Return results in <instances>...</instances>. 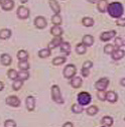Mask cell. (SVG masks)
I'll list each match as a JSON object with an SVG mask.
<instances>
[{"label": "cell", "mask_w": 125, "mask_h": 127, "mask_svg": "<svg viewBox=\"0 0 125 127\" xmlns=\"http://www.w3.org/2000/svg\"><path fill=\"white\" fill-rule=\"evenodd\" d=\"M34 25L39 29H43L48 25V21H46V19L43 16H37L34 18Z\"/></svg>", "instance_id": "9"}, {"label": "cell", "mask_w": 125, "mask_h": 127, "mask_svg": "<svg viewBox=\"0 0 125 127\" xmlns=\"http://www.w3.org/2000/svg\"><path fill=\"white\" fill-rule=\"evenodd\" d=\"M108 85H109L108 78H101L100 80H98L95 83V88L97 89V91H105Z\"/></svg>", "instance_id": "6"}, {"label": "cell", "mask_w": 125, "mask_h": 127, "mask_svg": "<svg viewBox=\"0 0 125 127\" xmlns=\"http://www.w3.org/2000/svg\"><path fill=\"white\" fill-rule=\"evenodd\" d=\"M114 51H115V47H114V45L111 44V43H108V44H106V45L104 46V53L107 54V55H111Z\"/></svg>", "instance_id": "33"}, {"label": "cell", "mask_w": 125, "mask_h": 127, "mask_svg": "<svg viewBox=\"0 0 125 127\" xmlns=\"http://www.w3.org/2000/svg\"><path fill=\"white\" fill-rule=\"evenodd\" d=\"M72 112H74L75 114H80L83 112V106H81L80 104H73L72 106Z\"/></svg>", "instance_id": "32"}, {"label": "cell", "mask_w": 125, "mask_h": 127, "mask_svg": "<svg viewBox=\"0 0 125 127\" xmlns=\"http://www.w3.org/2000/svg\"><path fill=\"white\" fill-rule=\"evenodd\" d=\"M60 46H61V52L62 53H64L66 56L70 55V53H71V44L69 42H64L62 41Z\"/></svg>", "instance_id": "20"}, {"label": "cell", "mask_w": 125, "mask_h": 127, "mask_svg": "<svg viewBox=\"0 0 125 127\" xmlns=\"http://www.w3.org/2000/svg\"><path fill=\"white\" fill-rule=\"evenodd\" d=\"M18 68L20 69V71H27L29 69V63L27 61H19Z\"/></svg>", "instance_id": "31"}, {"label": "cell", "mask_w": 125, "mask_h": 127, "mask_svg": "<svg viewBox=\"0 0 125 127\" xmlns=\"http://www.w3.org/2000/svg\"><path fill=\"white\" fill-rule=\"evenodd\" d=\"M17 59L19 61H27V59H28V53L26 51H23V50L19 51L17 53Z\"/></svg>", "instance_id": "30"}, {"label": "cell", "mask_w": 125, "mask_h": 127, "mask_svg": "<svg viewBox=\"0 0 125 127\" xmlns=\"http://www.w3.org/2000/svg\"><path fill=\"white\" fill-rule=\"evenodd\" d=\"M51 56V50L49 47H45V49H42L38 52V57L41 59H45V58H49Z\"/></svg>", "instance_id": "25"}, {"label": "cell", "mask_w": 125, "mask_h": 127, "mask_svg": "<svg viewBox=\"0 0 125 127\" xmlns=\"http://www.w3.org/2000/svg\"><path fill=\"white\" fill-rule=\"evenodd\" d=\"M124 120H125V118H124Z\"/></svg>", "instance_id": "48"}, {"label": "cell", "mask_w": 125, "mask_h": 127, "mask_svg": "<svg viewBox=\"0 0 125 127\" xmlns=\"http://www.w3.org/2000/svg\"><path fill=\"white\" fill-rule=\"evenodd\" d=\"M29 78V73L27 71H20L18 72V79L21 81H25Z\"/></svg>", "instance_id": "35"}, {"label": "cell", "mask_w": 125, "mask_h": 127, "mask_svg": "<svg viewBox=\"0 0 125 127\" xmlns=\"http://www.w3.org/2000/svg\"><path fill=\"white\" fill-rule=\"evenodd\" d=\"M82 23L86 27H91V26L94 25V19L91 18V17H84L82 19Z\"/></svg>", "instance_id": "29"}, {"label": "cell", "mask_w": 125, "mask_h": 127, "mask_svg": "<svg viewBox=\"0 0 125 127\" xmlns=\"http://www.w3.org/2000/svg\"><path fill=\"white\" fill-rule=\"evenodd\" d=\"M86 112H87L88 115L94 116V115H96V114L98 113V107H97V106H94V105L89 106V107L87 108V110H86Z\"/></svg>", "instance_id": "26"}, {"label": "cell", "mask_w": 125, "mask_h": 127, "mask_svg": "<svg viewBox=\"0 0 125 127\" xmlns=\"http://www.w3.org/2000/svg\"><path fill=\"white\" fill-rule=\"evenodd\" d=\"M25 105H26V109L29 112L33 111L35 108V98L33 96H28L25 100Z\"/></svg>", "instance_id": "11"}, {"label": "cell", "mask_w": 125, "mask_h": 127, "mask_svg": "<svg viewBox=\"0 0 125 127\" xmlns=\"http://www.w3.org/2000/svg\"><path fill=\"white\" fill-rule=\"evenodd\" d=\"M62 73H64V77L66 79H70V80H71L72 78L75 77V75L77 73V68H76L75 65H72V64H70V65H68V66L65 67L64 72H62Z\"/></svg>", "instance_id": "4"}, {"label": "cell", "mask_w": 125, "mask_h": 127, "mask_svg": "<svg viewBox=\"0 0 125 127\" xmlns=\"http://www.w3.org/2000/svg\"><path fill=\"white\" fill-rule=\"evenodd\" d=\"M118 99V96L117 94L114 92V91H109L106 93V100L110 103H115Z\"/></svg>", "instance_id": "16"}, {"label": "cell", "mask_w": 125, "mask_h": 127, "mask_svg": "<svg viewBox=\"0 0 125 127\" xmlns=\"http://www.w3.org/2000/svg\"><path fill=\"white\" fill-rule=\"evenodd\" d=\"M62 29L61 28L60 25H54L52 28H51V33L55 36V37H58V36H61L62 34Z\"/></svg>", "instance_id": "18"}, {"label": "cell", "mask_w": 125, "mask_h": 127, "mask_svg": "<svg viewBox=\"0 0 125 127\" xmlns=\"http://www.w3.org/2000/svg\"><path fill=\"white\" fill-rule=\"evenodd\" d=\"M19 1H20L21 3H26V2L28 1V0H19Z\"/></svg>", "instance_id": "47"}, {"label": "cell", "mask_w": 125, "mask_h": 127, "mask_svg": "<svg viewBox=\"0 0 125 127\" xmlns=\"http://www.w3.org/2000/svg\"><path fill=\"white\" fill-rule=\"evenodd\" d=\"M22 86H23V81L19 80V79H16V80H14V81H13L12 89L15 90V91H18Z\"/></svg>", "instance_id": "28"}, {"label": "cell", "mask_w": 125, "mask_h": 127, "mask_svg": "<svg viewBox=\"0 0 125 127\" xmlns=\"http://www.w3.org/2000/svg\"><path fill=\"white\" fill-rule=\"evenodd\" d=\"M77 100H78V104H80L81 106H86V105H89L91 103L92 96L88 92H81L79 95H78Z\"/></svg>", "instance_id": "2"}, {"label": "cell", "mask_w": 125, "mask_h": 127, "mask_svg": "<svg viewBox=\"0 0 125 127\" xmlns=\"http://www.w3.org/2000/svg\"><path fill=\"white\" fill-rule=\"evenodd\" d=\"M4 127H16V123H15L14 120L8 119L4 122Z\"/></svg>", "instance_id": "37"}, {"label": "cell", "mask_w": 125, "mask_h": 127, "mask_svg": "<svg viewBox=\"0 0 125 127\" xmlns=\"http://www.w3.org/2000/svg\"><path fill=\"white\" fill-rule=\"evenodd\" d=\"M97 8L102 13L106 12L107 11V8H108V1H107V0H98V2H97Z\"/></svg>", "instance_id": "14"}, {"label": "cell", "mask_w": 125, "mask_h": 127, "mask_svg": "<svg viewBox=\"0 0 125 127\" xmlns=\"http://www.w3.org/2000/svg\"><path fill=\"white\" fill-rule=\"evenodd\" d=\"M16 14H17V16L18 18L20 19H26L29 17V14H30V11L27 7L25 6H19L17 8V11H16Z\"/></svg>", "instance_id": "5"}, {"label": "cell", "mask_w": 125, "mask_h": 127, "mask_svg": "<svg viewBox=\"0 0 125 127\" xmlns=\"http://www.w3.org/2000/svg\"><path fill=\"white\" fill-rule=\"evenodd\" d=\"M52 98L58 104H64V99L62 97V93L58 85H54L52 87Z\"/></svg>", "instance_id": "3"}, {"label": "cell", "mask_w": 125, "mask_h": 127, "mask_svg": "<svg viewBox=\"0 0 125 127\" xmlns=\"http://www.w3.org/2000/svg\"><path fill=\"white\" fill-rule=\"evenodd\" d=\"M82 75H83V77H88L89 76V70L82 69Z\"/></svg>", "instance_id": "42"}, {"label": "cell", "mask_w": 125, "mask_h": 127, "mask_svg": "<svg viewBox=\"0 0 125 127\" xmlns=\"http://www.w3.org/2000/svg\"><path fill=\"white\" fill-rule=\"evenodd\" d=\"M3 89H4V84L1 81H0V91H2Z\"/></svg>", "instance_id": "45"}, {"label": "cell", "mask_w": 125, "mask_h": 127, "mask_svg": "<svg viewBox=\"0 0 125 127\" xmlns=\"http://www.w3.org/2000/svg\"><path fill=\"white\" fill-rule=\"evenodd\" d=\"M82 43L85 44L86 46H91L94 43V37L92 35H90V34H86V35L83 36Z\"/></svg>", "instance_id": "21"}, {"label": "cell", "mask_w": 125, "mask_h": 127, "mask_svg": "<svg viewBox=\"0 0 125 127\" xmlns=\"http://www.w3.org/2000/svg\"><path fill=\"white\" fill-rule=\"evenodd\" d=\"M82 84H83V81L80 77H74L71 79V86L75 89L80 88L82 86Z\"/></svg>", "instance_id": "17"}, {"label": "cell", "mask_w": 125, "mask_h": 127, "mask_svg": "<svg viewBox=\"0 0 125 127\" xmlns=\"http://www.w3.org/2000/svg\"><path fill=\"white\" fill-rule=\"evenodd\" d=\"M7 76L10 80H16V79H18V72H16L14 69H10L7 72Z\"/></svg>", "instance_id": "27"}, {"label": "cell", "mask_w": 125, "mask_h": 127, "mask_svg": "<svg viewBox=\"0 0 125 127\" xmlns=\"http://www.w3.org/2000/svg\"><path fill=\"white\" fill-rule=\"evenodd\" d=\"M102 127H104V126H102Z\"/></svg>", "instance_id": "49"}, {"label": "cell", "mask_w": 125, "mask_h": 127, "mask_svg": "<svg viewBox=\"0 0 125 127\" xmlns=\"http://www.w3.org/2000/svg\"><path fill=\"white\" fill-rule=\"evenodd\" d=\"M62 127H74V125L72 122H66L64 125H62Z\"/></svg>", "instance_id": "43"}, {"label": "cell", "mask_w": 125, "mask_h": 127, "mask_svg": "<svg viewBox=\"0 0 125 127\" xmlns=\"http://www.w3.org/2000/svg\"><path fill=\"white\" fill-rule=\"evenodd\" d=\"M11 36V30L8 28H3L0 30V39H8Z\"/></svg>", "instance_id": "22"}, {"label": "cell", "mask_w": 125, "mask_h": 127, "mask_svg": "<svg viewBox=\"0 0 125 127\" xmlns=\"http://www.w3.org/2000/svg\"><path fill=\"white\" fill-rule=\"evenodd\" d=\"M120 84H121L123 87H125V78L121 79V80H120Z\"/></svg>", "instance_id": "44"}, {"label": "cell", "mask_w": 125, "mask_h": 127, "mask_svg": "<svg viewBox=\"0 0 125 127\" xmlns=\"http://www.w3.org/2000/svg\"><path fill=\"white\" fill-rule=\"evenodd\" d=\"M97 96H98V99L101 100V101H105L106 100V93H105V91H98L97 92Z\"/></svg>", "instance_id": "38"}, {"label": "cell", "mask_w": 125, "mask_h": 127, "mask_svg": "<svg viewBox=\"0 0 125 127\" xmlns=\"http://www.w3.org/2000/svg\"><path fill=\"white\" fill-rule=\"evenodd\" d=\"M66 62V58L65 57H57L53 60V64L55 66H60L62 64H64Z\"/></svg>", "instance_id": "34"}, {"label": "cell", "mask_w": 125, "mask_h": 127, "mask_svg": "<svg viewBox=\"0 0 125 127\" xmlns=\"http://www.w3.org/2000/svg\"><path fill=\"white\" fill-rule=\"evenodd\" d=\"M93 67V63L91 62V61H86L84 64H83V68L82 69H87V70H89L90 68H92Z\"/></svg>", "instance_id": "40"}, {"label": "cell", "mask_w": 125, "mask_h": 127, "mask_svg": "<svg viewBox=\"0 0 125 127\" xmlns=\"http://www.w3.org/2000/svg\"><path fill=\"white\" fill-rule=\"evenodd\" d=\"M52 22L54 23V25H61L62 24V17L60 14H55L52 17Z\"/></svg>", "instance_id": "36"}, {"label": "cell", "mask_w": 125, "mask_h": 127, "mask_svg": "<svg viewBox=\"0 0 125 127\" xmlns=\"http://www.w3.org/2000/svg\"><path fill=\"white\" fill-rule=\"evenodd\" d=\"M116 24L118 26H125V18H118L116 21Z\"/></svg>", "instance_id": "41"}, {"label": "cell", "mask_w": 125, "mask_h": 127, "mask_svg": "<svg viewBox=\"0 0 125 127\" xmlns=\"http://www.w3.org/2000/svg\"><path fill=\"white\" fill-rule=\"evenodd\" d=\"M11 57L7 54H3L1 55V57H0V63L2 64L3 66H9L11 64Z\"/></svg>", "instance_id": "19"}, {"label": "cell", "mask_w": 125, "mask_h": 127, "mask_svg": "<svg viewBox=\"0 0 125 127\" xmlns=\"http://www.w3.org/2000/svg\"><path fill=\"white\" fill-rule=\"evenodd\" d=\"M124 56H125V52H124L123 50H121V49H116V50L111 54L112 59L115 60V61L121 60L122 58H124Z\"/></svg>", "instance_id": "13"}, {"label": "cell", "mask_w": 125, "mask_h": 127, "mask_svg": "<svg viewBox=\"0 0 125 127\" xmlns=\"http://www.w3.org/2000/svg\"><path fill=\"white\" fill-rule=\"evenodd\" d=\"M5 101H6V104L11 107H18L20 105V100L16 96H8Z\"/></svg>", "instance_id": "10"}, {"label": "cell", "mask_w": 125, "mask_h": 127, "mask_svg": "<svg viewBox=\"0 0 125 127\" xmlns=\"http://www.w3.org/2000/svg\"><path fill=\"white\" fill-rule=\"evenodd\" d=\"M101 123L104 125V126H107V127H110L113 125V118L110 117V116H104L101 120Z\"/></svg>", "instance_id": "23"}, {"label": "cell", "mask_w": 125, "mask_h": 127, "mask_svg": "<svg viewBox=\"0 0 125 127\" xmlns=\"http://www.w3.org/2000/svg\"><path fill=\"white\" fill-rule=\"evenodd\" d=\"M62 38L61 37V36H58V37H55L50 43H49V45H48V47L50 50H54V49H56L57 46H60L61 44H62Z\"/></svg>", "instance_id": "12"}, {"label": "cell", "mask_w": 125, "mask_h": 127, "mask_svg": "<svg viewBox=\"0 0 125 127\" xmlns=\"http://www.w3.org/2000/svg\"><path fill=\"white\" fill-rule=\"evenodd\" d=\"M49 4H50L52 10L55 12V14H60V12H61V6L58 3L57 0H49Z\"/></svg>", "instance_id": "15"}, {"label": "cell", "mask_w": 125, "mask_h": 127, "mask_svg": "<svg viewBox=\"0 0 125 127\" xmlns=\"http://www.w3.org/2000/svg\"><path fill=\"white\" fill-rule=\"evenodd\" d=\"M87 52V46L83 43H78L76 46V53L79 55H84Z\"/></svg>", "instance_id": "24"}, {"label": "cell", "mask_w": 125, "mask_h": 127, "mask_svg": "<svg viewBox=\"0 0 125 127\" xmlns=\"http://www.w3.org/2000/svg\"><path fill=\"white\" fill-rule=\"evenodd\" d=\"M107 11L111 17L118 19V18H121V16L123 15L124 8L120 2H112L110 4H108Z\"/></svg>", "instance_id": "1"}, {"label": "cell", "mask_w": 125, "mask_h": 127, "mask_svg": "<svg viewBox=\"0 0 125 127\" xmlns=\"http://www.w3.org/2000/svg\"><path fill=\"white\" fill-rule=\"evenodd\" d=\"M116 35V31L115 30H109V31H104L100 35V39L102 41H108L112 39Z\"/></svg>", "instance_id": "8"}, {"label": "cell", "mask_w": 125, "mask_h": 127, "mask_svg": "<svg viewBox=\"0 0 125 127\" xmlns=\"http://www.w3.org/2000/svg\"><path fill=\"white\" fill-rule=\"evenodd\" d=\"M0 6L5 11H10L14 7V1L13 0H0Z\"/></svg>", "instance_id": "7"}, {"label": "cell", "mask_w": 125, "mask_h": 127, "mask_svg": "<svg viewBox=\"0 0 125 127\" xmlns=\"http://www.w3.org/2000/svg\"><path fill=\"white\" fill-rule=\"evenodd\" d=\"M114 45L117 47V49H120V47L123 45V40H122V38L116 37V38H115V41H114Z\"/></svg>", "instance_id": "39"}, {"label": "cell", "mask_w": 125, "mask_h": 127, "mask_svg": "<svg viewBox=\"0 0 125 127\" xmlns=\"http://www.w3.org/2000/svg\"><path fill=\"white\" fill-rule=\"evenodd\" d=\"M87 1L90 3H96V2H98V0H87Z\"/></svg>", "instance_id": "46"}]
</instances>
